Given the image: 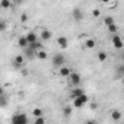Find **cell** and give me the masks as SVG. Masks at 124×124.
<instances>
[{
  "label": "cell",
  "instance_id": "1",
  "mask_svg": "<svg viewBox=\"0 0 124 124\" xmlns=\"http://www.w3.org/2000/svg\"><path fill=\"white\" fill-rule=\"evenodd\" d=\"M63 64H66V57H64V54H61V53L54 54L53 55V66L58 69V67H61Z\"/></svg>",
  "mask_w": 124,
  "mask_h": 124
},
{
  "label": "cell",
  "instance_id": "2",
  "mask_svg": "<svg viewBox=\"0 0 124 124\" xmlns=\"http://www.w3.org/2000/svg\"><path fill=\"white\" fill-rule=\"evenodd\" d=\"M12 123L13 124H26L28 123V117L25 114H15L12 117Z\"/></svg>",
  "mask_w": 124,
  "mask_h": 124
},
{
  "label": "cell",
  "instance_id": "3",
  "mask_svg": "<svg viewBox=\"0 0 124 124\" xmlns=\"http://www.w3.org/2000/svg\"><path fill=\"white\" fill-rule=\"evenodd\" d=\"M67 78H69V80L73 86H79V83H80V75L79 73H72L70 72V75Z\"/></svg>",
  "mask_w": 124,
  "mask_h": 124
},
{
  "label": "cell",
  "instance_id": "4",
  "mask_svg": "<svg viewBox=\"0 0 124 124\" xmlns=\"http://www.w3.org/2000/svg\"><path fill=\"white\" fill-rule=\"evenodd\" d=\"M112 45L117 48V50H121L124 47V42H123V38L120 35H114L112 37Z\"/></svg>",
  "mask_w": 124,
  "mask_h": 124
},
{
  "label": "cell",
  "instance_id": "5",
  "mask_svg": "<svg viewBox=\"0 0 124 124\" xmlns=\"http://www.w3.org/2000/svg\"><path fill=\"white\" fill-rule=\"evenodd\" d=\"M58 75L61 76V78H67L69 75H70V69L67 67V66H61V67H58Z\"/></svg>",
  "mask_w": 124,
  "mask_h": 124
},
{
  "label": "cell",
  "instance_id": "6",
  "mask_svg": "<svg viewBox=\"0 0 124 124\" xmlns=\"http://www.w3.org/2000/svg\"><path fill=\"white\" fill-rule=\"evenodd\" d=\"M25 37H26V39H28V42H29V44H34V42H37V41H38V37H37V34H35V32H28Z\"/></svg>",
  "mask_w": 124,
  "mask_h": 124
},
{
  "label": "cell",
  "instance_id": "7",
  "mask_svg": "<svg viewBox=\"0 0 124 124\" xmlns=\"http://www.w3.org/2000/svg\"><path fill=\"white\" fill-rule=\"evenodd\" d=\"M18 45H19L21 48H25V47H28V45H29V42H28V39H26V37H25V35L18 38Z\"/></svg>",
  "mask_w": 124,
  "mask_h": 124
},
{
  "label": "cell",
  "instance_id": "8",
  "mask_svg": "<svg viewBox=\"0 0 124 124\" xmlns=\"http://www.w3.org/2000/svg\"><path fill=\"white\" fill-rule=\"evenodd\" d=\"M57 42H58V45H60L61 48H66L67 44H69V39H67L66 37H58V38H57Z\"/></svg>",
  "mask_w": 124,
  "mask_h": 124
},
{
  "label": "cell",
  "instance_id": "9",
  "mask_svg": "<svg viewBox=\"0 0 124 124\" xmlns=\"http://www.w3.org/2000/svg\"><path fill=\"white\" fill-rule=\"evenodd\" d=\"M73 18H75V21H82L83 19V13H82V10L79 8H76L73 10Z\"/></svg>",
  "mask_w": 124,
  "mask_h": 124
},
{
  "label": "cell",
  "instance_id": "10",
  "mask_svg": "<svg viewBox=\"0 0 124 124\" xmlns=\"http://www.w3.org/2000/svg\"><path fill=\"white\" fill-rule=\"evenodd\" d=\"M12 2L10 0H0V9H10Z\"/></svg>",
  "mask_w": 124,
  "mask_h": 124
},
{
  "label": "cell",
  "instance_id": "11",
  "mask_svg": "<svg viewBox=\"0 0 124 124\" xmlns=\"http://www.w3.org/2000/svg\"><path fill=\"white\" fill-rule=\"evenodd\" d=\"M13 64H15L16 67H21V66L23 64V55H21V54H19V55H16V57H15V60H13Z\"/></svg>",
  "mask_w": 124,
  "mask_h": 124
},
{
  "label": "cell",
  "instance_id": "12",
  "mask_svg": "<svg viewBox=\"0 0 124 124\" xmlns=\"http://www.w3.org/2000/svg\"><path fill=\"white\" fill-rule=\"evenodd\" d=\"M50 38H51V32L48 29H42L41 31V39L42 41H48Z\"/></svg>",
  "mask_w": 124,
  "mask_h": 124
},
{
  "label": "cell",
  "instance_id": "13",
  "mask_svg": "<svg viewBox=\"0 0 124 124\" xmlns=\"http://www.w3.org/2000/svg\"><path fill=\"white\" fill-rule=\"evenodd\" d=\"M83 105H85V104L82 102V99H80L79 96H75V98H73V107H76V108H82Z\"/></svg>",
  "mask_w": 124,
  "mask_h": 124
},
{
  "label": "cell",
  "instance_id": "14",
  "mask_svg": "<svg viewBox=\"0 0 124 124\" xmlns=\"http://www.w3.org/2000/svg\"><path fill=\"white\" fill-rule=\"evenodd\" d=\"M35 55L39 58V60H45L48 55H47V51H44V50H38L37 53H35Z\"/></svg>",
  "mask_w": 124,
  "mask_h": 124
},
{
  "label": "cell",
  "instance_id": "15",
  "mask_svg": "<svg viewBox=\"0 0 124 124\" xmlns=\"http://www.w3.org/2000/svg\"><path fill=\"white\" fill-rule=\"evenodd\" d=\"M111 117H112L114 121H120V120H121V112L117 111V109H114V111L111 112Z\"/></svg>",
  "mask_w": 124,
  "mask_h": 124
},
{
  "label": "cell",
  "instance_id": "16",
  "mask_svg": "<svg viewBox=\"0 0 124 124\" xmlns=\"http://www.w3.org/2000/svg\"><path fill=\"white\" fill-rule=\"evenodd\" d=\"M8 102H9V98H8L5 93H3V95H0V107H6Z\"/></svg>",
  "mask_w": 124,
  "mask_h": 124
},
{
  "label": "cell",
  "instance_id": "17",
  "mask_svg": "<svg viewBox=\"0 0 124 124\" xmlns=\"http://www.w3.org/2000/svg\"><path fill=\"white\" fill-rule=\"evenodd\" d=\"M83 93V89H80V88H78V86H75V89L72 91V96L75 98V96H79V95H82Z\"/></svg>",
  "mask_w": 124,
  "mask_h": 124
},
{
  "label": "cell",
  "instance_id": "18",
  "mask_svg": "<svg viewBox=\"0 0 124 124\" xmlns=\"http://www.w3.org/2000/svg\"><path fill=\"white\" fill-rule=\"evenodd\" d=\"M85 45H86V48H93L95 45H96V42H95V39H86V42H85Z\"/></svg>",
  "mask_w": 124,
  "mask_h": 124
},
{
  "label": "cell",
  "instance_id": "19",
  "mask_svg": "<svg viewBox=\"0 0 124 124\" xmlns=\"http://www.w3.org/2000/svg\"><path fill=\"white\" fill-rule=\"evenodd\" d=\"M104 23L108 26V25H111V23H114V18L112 16H105L104 18Z\"/></svg>",
  "mask_w": 124,
  "mask_h": 124
},
{
  "label": "cell",
  "instance_id": "20",
  "mask_svg": "<svg viewBox=\"0 0 124 124\" xmlns=\"http://www.w3.org/2000/svg\"><path fill=\"white\" fill-rule=\"evenodd\" d=\"M98 60L99 61H105L107 60V53L105 51H99L98 53Z\"/></svg>",
  "mask_w": 124,
  "mask_h": 124
},
{
  "label": "cell",
  "instance_id": "21",
  "mask_svg": "<svg viewBox=\"0 0 124 124\" xmlns=\"http://www.w3.org/2000/svg\"><path fill=\"white\" fill-rule=\"evenodd\" d=\"M117 29H118V28H117L115 22H114V23H111V25H108V31H109L111 34H115V32H117Z\"/></svg>",
  "mask_w": 124,
  "mask_h": 124
},
{
  "label": "cell",
  "instance_id": "22",
  "mask_svg": "<svg viewBox=\"0 0 124 124\" xmlns=\"http://www.w3.org/2000/svg\"><path fill=\"white\" fill-rule=\"evenodd\" d=\"M32 114H34L35 117H39V115H42V109H41V108H34Z\"/></svg>",
  "mask_w": 124,
  "mask_h": 124
},
{
  "label": "cell",
  "instance_id": "23",
  "mask_svg": "<svg viewBox=\"0 0 124 124\" xmlns=\"http://www.w3.org/2000/svg\"><path fill=\"white\" fill-rule=\"evenodd\" d=\"M44 123H45V118L42 115H39V117L35 118V124H44Z\"/></svg>",
  "mask_w": 124,
  "mask_h": 124
},
{
  "label": "cell",
  "instance_id": "24",
  "mask_svg": "<svg viewBox=\"0 0 124 124\" xmlns=\"http://www.w3.org/2000/svg\"><path fill=\"white\" fill-rule=\"evenodd\" d=\"M6 28H8V23H6L5 21H0V32L6 31Z\"/></svg>",
  "mask_w": 124,
  "mask_h": 124
},
{
  "label": "cell",
  "instance_id": "25",
  "mask_svg": "<svg viewBox=\"0 0 124 124\" xmlns=\"http://www.w3.org/2000/svg\"><path fill=\"white\" fill-rule=\"evenodd\" d=\"M92 16H93V18H99V16H101V10H99V9H93V10H92Z\"/></svg>",
  "mask_w": 124,
  "mask_h": 124
},
{
  "label": "cell",
  "instance_id": "26",
  "mask_svg": "<svg viewBox=\"0 0 124 124\" xmlns=\"http://www.w3.org/2000/svg\"><path fill=\"white\" fill-rule=\"evenodd\" d=\"M63 112H64V115H70V114H72V108H70V107H64Z\"/></svg>",
  "mask_w": 124,
  "mask_h": 124
},
{
  "label": "cell",
  "instance_id": "27",
  "mask_svg": "<svg viewBox=\"0 0 124 124\" xmlns=\"http://www.w3.org/2000/svg\"><path fill=\"white\" fill-rule=\"evenodd\" d=\"M26 21H28V13H22V15H21V22L25 23Z\"/></svg>",
  "mask_w": 124,
  "mask_h": 124
},
{
  "label": "cell",
  "instance_id": "28",
  "mask_svg": "<svg viewBox=\"0 0 124 124\" xmlns=\"http://www.w3.org/2000/svg\"><path fill=\"white\" fill-rule=\"evenodd\" d=\"M123 73H124V66H120V67H118V75L121 76Z\"/></svg>",
  "mask_w": 124,
  "mask_h": 124
},
{
  "label": "cell",
  "instance_id": "29",
  "mask_svg": "<svg viewBox=\"0 0 124 124\" xmlns=\"http://www.w3.org/2000/svg\"><path fill=\"white\" fill-rule=\"evenodd\" d=\"M3 93H5V89H3L2 86H0V95H3Z\"/></svg>",
  "mask_w": 124,
  "mask_h": 124
},
{
  "label": "cell",
  "instance_id": "30",
  "mask_svg": "<svg viewBox=\"0 0 124 124\" xmlns=\"http://www.w3.org/2000/svg\"><path fill=\"white\" fill-rule=\"evenodd\" d=\"M101 2H102V3H109L111 0H101Z\"/></svg>",
  "mask_w": 124,
  "mask_h": 124
},
{
  "label": "cell",
  "instance_id": "31",
  "mask_svg": "<svg viewBox=\"0 0 124 124\" xmlns=\"http://www.w3.org/2000/svg\"><path fill=\"white\" fill-rule=\"evenodd\" d=\"M15 2H16V3L19 5V3H22V0H15Z\"/></svg>",
  "mask_w": 124,
  "mask_h": 124
}]
</instances>
